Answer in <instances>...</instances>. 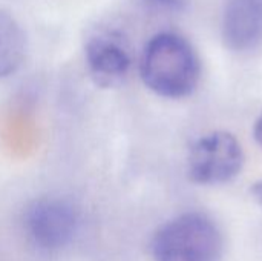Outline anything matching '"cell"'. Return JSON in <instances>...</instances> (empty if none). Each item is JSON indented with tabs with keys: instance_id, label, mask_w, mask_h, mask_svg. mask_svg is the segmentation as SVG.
Returning a JSON list of instances; mask_svg holds the SVG:
<instances>
[{
	"instance_id": "obj_8",
	"label": "cell",
	"mask_w": 262,
	"mask_h": 261,
	"mask_svg": "<svg viewBox=\"0 0 262 261\" xmlns=\"http://www.w3.org/2000/svg\"><path fill=\"white\" fill-rule=\"evenodd\" d=\"M143 2L154 9L166 11V12H178L186 5V0H143Z\"/></svg>"
},
{
	"instance_id": "obj_6",
	"label": "cell",
	"mask_w": 262,
	"mask_h": 261,
	"mask_svg": "<svg viewBox=\"0 0 262 261\" xmlns=\"http://www.w3.org/2000/svg\"><path fill=\"white\" fill-rule=\"evenodd\" d=\"M223 38L236 52L262 43V0H227L223 14Z\"/></svg>"
},
{
	"instance_id": "obj_7",
	"label": "cell",
	"mask_w": 262,
	"mask_h": 261,
	"mask_svg": "<svg viewBox=\"0 0 262 261\" xmlns=\"http://www.w3.org/2000/svg\"><path fill=\"white\" fill-rule=\"evenodd\" d=\"M26 51V37L20 23L5 9H0V78L14 74Z\"/></svg>"
},
{
	"instance_id": "obj_5",
	"label": "cell",
	"mask_w": 262,
	"mask_h": 261,
	"mask_svg": "<svg viewBox=\"0 0 262 261\" xmlns=\"http://www.w3.org/2000/svg\"><path fill=\"white\" fill-rule=\"evenodd\" d=\"M86 65L98 86L111 88L123 82L130 68V54L124 40L115 32H98L84 46Z\"/></svg>"
},
{
	"instance_id": "obj_2",
	"label": "cell",
	"mask_w": 262,
	"mask_h": 261,
	"mask_svg": "<svg viewBox=\"0 0 262 261\" xmlns=\"http://www.w3.org/2000/svg\"><path fill=\"white\" fill-rule=\"evenodd\" d=\"M224 235L206 214L186 212L164 223L154 234V261H223Z\"/></svg>"
},
{
	"instance_id": "obj_3",
	"label": "cell",
	"mask_w": 262,
	"mask_h": 261,
	"mask_svg": "<svg viewBox=\"0 0 262 261\" xmlns=\"http://www.w3.org/2000/svg\"><path fill=\"white\" fill-rule=\"evenodd\" d=\"M244 151L236 137L226 131H215L198 138L189 152V178L203 186L232 182L243 171Z\"/></svg>"
},
{
	"instance_id": "obj_4",
	"label": "cell",
	"mask_w": 262,
	"mask_h": 261,
	"mask_svg": "<svg viewBox=\"0 0 262 261\" xmlns=\"http://www.w3.org/2000/svg\"><path fill=\"white\" fill-rule=\"evenodd\" d=\"M80 217L75 206L55 197L32 202L23 217V226L31 243L41 251H58L69 245L78 229Z\"/></svg>"
},
{
	"instance_id": "obj_1",
	"label": "cell",
	"mask_w": 262,
	"mask_h": 261,
	"mask_svg": "<svg viewBox=\"0 0 262 261\" xmlns=\"http://www.w3.org/2000/svg\"><path fill=\"white\" fill-rule=\"evenodd\" d=\"M141 78L160 97L183 98L200 82L201 66L193 46L177 32L154 35L141 57Z\"/></svg>"
},
{
	"instance_id": "obj_9",
	"label": "cell",
	"mask_w": 262,
	"mask_h": 261,
	"mask_svg": "<svg viewBox=\"0 0 262 261\" xmlns=\"http://www.w3.org/2000/svg\"><path fill=\"white\" fill-rule=\"evenodd\" d=\"M253 135H255L256 143L261 146V149H262V112L259 114V117L256 118V122H255V126H253Z\"/></svg>"
},
{
	"instance_id": "obj_10",
	"label": "cell",
	"mask_w": 262,
	"mask_h": 261,
	"mask_svg": "<svg viewBox=\"0 0 262 261\" xmlns=\"http://www.w3.org/2000/svg\"><path fill=\"white\" fill-rule=\"evenodd\" d=\"M250 194H252V197L255 198V202L259 203L262 206V180L253 183V186L250 188Z\"/></svg>"
}]
</instances>
